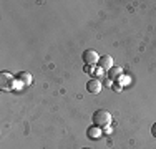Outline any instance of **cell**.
<instances>
[{
    "instance_id": "cell-1",
    "label": "cell",
    "mask_w": 156,
    "mask_h": 149,
    "mask_svg": "<svg viewBox=\"0 0 156 149\" xmlns=\"http://www.w3.org/2000/svg\"><path fill=\"white\" fill-rule=\"evenodd\" d=\"M91 121H93V124L96 128H108L110 123H111V114L108 111L105 109H96L93 113V116H91Z\"/></svg>"
},
{
    "instance_id": "cell-2",
    "label": "cell",
    "mask_w": 156,
    "mask_h": 149,
    "mask_svg": "<svg viewBox=\"0 0 156 149\" xmlns=\"http://www.w3.org/2000/svg\"><path fill=\"white\" fill-rule=\"evenodd\" d=\"M0 88L3 91H10L13 88V76L9 73H2L0 74Z\"/></svg>"
},
{
    "instance_id": "cell-3",
    "label": "cell",
    "mask_w": 156,
    "mask_h": 149,
    "mask_svg": "<svg viewBox=\"0 0 156 149\" xmlns=\"http://www.w3.org/2000/svg\"><path fill=\"white\" fill-rule=\"evenodd\" d=\"M98 53H96L95 50H85L83 51V61L87 63L88 66H91V65H95V63H98Z\"/></svg>"
},
{
    "instance_id": "cell-4",
    "label": "cell",
    "mask_w": 156,
    "mask_h": 149,
    "mask_svg": "<svg viewBox=\"0 0 156 149\" xmlns=\"http://www.w3.org/2000/svg\"><path fill=\"white\" fill-rule=\"evenodd\" d=\"M101 88H103V85H101V81H100L98 78H91V80L87 83V89L91 93V95H98V93L101 91Z\"/></svg>"
},
{
    "instance_id": "cell-5",
    "label": "cell",
    "mask_w": 156,
    "mask_h": 149,
    "mask_svg": "<svg viewBox=\"0 0 156 149\" xmlns=\"http://www.w3.org/2000/svg\"><path fill=\"white\" fill-rule=\"evenodd\" d=\"M98 66H100V70H111L113 68V58L110 57V55H103V57H100L98 60Z\"/></svg>"
},
{
    "instance_id": "cell-6",
    "label": "cell",
    "mask_w": 156,
    "mask_h": 149,
    "mask_svg": "<svg viewBox=\"0 0 156 149\" xmlns=\"http://www.w3.org/2000/svg\"><path fill=\"white\" fill-rule=\"evenodd\" d=\"M87 136L91 137V139H100V137H101V129L96 128V126H91V128H88Z\"/></svg>"
},
{
    "instance_id": "cell-7",
    "label": "cell",
    "mask_w": 156,
    "mask_h": 149,
    "mask_svg": "<svg viewBox=\"0 0 156 149\" xmlns=\"http://www.w3.org/2000/svg\"><path fill=\"white\" fill-rule=\"evenodd\" d=\"M18 80L25 85H30L32 83V74L30 73H18Z\"/></svg>"
},
{
    "instance_id": "cell-8",
    "label": "cell",
    "mask_w": 156,
    "mask_h": 149,
    "mask_svg": "<svg viewBox=\"0 0 156 149\" xmlns=\"http://www.w3.org/2000/svg\"><path fill=\"white\" fill-rule=\"evenodd\" d=\"M108 76H110V80H116V78H120L121 76V68H111V70H108Z\"/></svg>"
},
{
    "instance_id": "cell-9",
    "label": "cell",
    "mask_w": 156,
    "mask_h": 149,
    "mask_svg": "<svg viewBox=\"0 0 156 149\" xmlns=\"http://www.w3.org/2000/svg\"><path fill=\"white\" fill-rule=\"evenodd\" d=\"M151 134H153V136L156 137V123H154L153 126H151Z\"/></svg>"
},
{
    "instance_id": "cell-10",
    "label": "cell",
    "mask_w": 156,
    "mask_h": 149,
    "mask_svg": "<svg viewBox=\"0 0 156 149\" xmlns=\"http://www.w3.org/2000/svg\"><path fill=\"white\" fill-rule=\"evenodd\" d=\"M85 71L90 73V71H91V66H88V65H87V66H85Z\"/></svg>"
},
{
    "instance_id": "cell-11",
    "label": "cell",
    "mask_w": 156,
    "mask_h": 149,
    "mask_svg": "<svg viewBox=\"0 0 156 149\" xmlns=\"http://www.w3.org/2000/svg\"><path fill=\"white\" fill-rule=\"evenodd\" d=\"M83 149H87V147H83Z\"/></svg>"
}]
</instances>
